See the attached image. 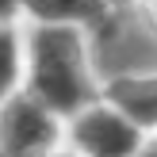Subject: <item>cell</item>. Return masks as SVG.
<instances>
[{"label": "cell", "instance_id": "cell-7", "mask_svg": "<svg viewBox=\"0 0 157 157\" xmlns=\"http://www.w3.org/2000/svg\"><path fill=\"white\" fill-rule=\"evenodd\" d=\"M0 19H23V0H0Z\"/></svg>", "mask_w": 157, "mask_h": 157}, {"label": "cell", "instance_id": "cell-8", "mask_svg": "<svg viewBox=\"0 0 157 157\" xmlns=\"http://www.w3.org/2000/svg\"><path fill=\"white\" fill-rule=\"evenodd\" d=\"M138 157H157V134H146L142 150H138Z\"/></svg>", "mask_w": 157, "mask_h": 157}, {"label": "cell", "instance_id": "cell-11", "mask_svg": "<svg viewBox=\"0 0 157 157\" xmlns=\"http://www.w3.org/2000/svg\"><path fill=\"white\" fill-rule=\"evenodd\" d=\"M142 4H150V0H142Z\"/></svg>", "mask_w": 157, "mask_h": 157}, {"label": "cell", "instance_id": "cell-4", "mask_svg": "<svg viewBox=\"0 0 157 157\" xmlns=\"http://www.w3.org/2000/svg\"><path fill=\"white\" fill-rule=\"evenodd\" d=\"M104 100L146 134H157V73H115L104 81Z\"/></svg>", "mask_w": 157, "mask_h": 157}, {"label": "cell", "instance_id": "cell-10", "mask_svg": "<svg viewBox=\"0 0 157 157\" xmlns=\"http://www.w3.org/2000/svg\"><path fill=\"white\" fill-rule=\"evenodd\" d=\"M150 8H153V15H157V0H150Z\"/></svg>", "mask_w": 157, "mask_h": 157}, {"label": "cell", "instance_id": "cell-5", "mask_svg": "<svg viewBox=\"0 0 157 157\" xmlns=\"http://www.w3.org/2000/svg\"><path fill=\"white\" fill-rule=\"evenodd\" d=\"M115 15V0H23V19L69 23L84 31H104Z\"/></svg>", "mask_w": 157, "mask_h": 157}, {"label": "cell", "instance_id": "cell-12", "mask_svg": "<svg viewBox=\"0 0 157 157\" xmlns=\"http://www.w3.org/2000/svg\"><path fill=\"white\" fill-rule=\"evenodd\" d=\"M0 157H4V153H0Z\"/></svg>", "mask_w": 157, "mask_h": 157}, {"label": "cell", "instance_id": "cell-1", "mask_svg": "<svg viewBox=\"0 0 157 157\" xmlns=\"http://www.w3.org/2000/svg\"><path fill=\"white\" fill-rule=\"evenodd\" d=\"M23 46H27V69L23 88L50 104L61 119H73L88 104L104 96L88 54V31L69 23H31L23 19Z\"/></svg>", "mask_w": 157, "mask_h": 157}, {"label": "cell", "instance_id": "cell-2", "mask_svg": "<svg viewBox=\"0 0 157 157\" xmlns=\"http://www.w3.org/2000/svg\"><path fill=\"white\" fill-rule=\"evenodd\" d=\"M65 142V119L35 92L19 88L0 100V153L4 157H42Z\"/></svg>", "mask_w": 157, "mask_h": 157}, {"label": "cell", "instance_id": "cell-6", "mask_svg": "<svg viewBox=\"0 0 157 157\" xmlns=\"http://www.w3.org/2000/svg\"><path fill=\"white\" fill-rule=\"evenodd\" d=\"M23 69H27L23 27L19 19H0V100L23 88Z\"/></svg>", "mask_w": 157, "mask_h": 157}, {"label": "cell", "instance_id": "cell-3", "mask_svg": "<svg viewBox=\"0 0 157 157\" xmlns=\"http://www.w3.org/2000/svg\"><path fill=\"white\" fill-rule=\"evenodd\" d=\"M65 142L81 157H138L146 142V130L134 127L119 107H111L104 96L65 119Z\"/></svg>", "mask_w": 157, "mask_h": 157}, {"label": "cell", "instance_id": "cell-9", "mask_svg": "<svg viewBox=\"0 0 157 157\" xmlns=\"http://www.w3.org/2000/svg\"><path fill=\"white\" fill-rule=\"evenodd\" d=\"M42 157H81V153H77V150H61V146H58V150H50V153H42Z\"/></svg>", "mask_w": 157, "mask_h": 157}]
</instances>
